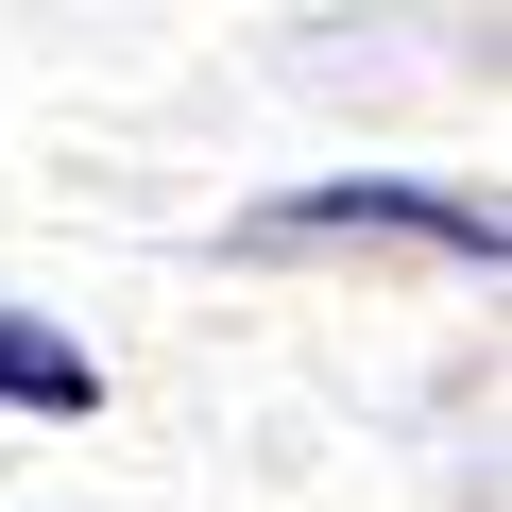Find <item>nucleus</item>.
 Wrapping results in <instances>:
<instances>
[{"mask_svg":"<svg viewBox=\"0 0 512 512\" xmlns=\"http://www.w3.org/2000/svg\"><path fill=\"white\" fill-rule=\"evenodd\" d=\"M256 239H427V256H461V274H495V256H512V222H495L478 188H427V171H325V188H274V205H256Z\"/></svg>","mask_w":512,"mask_h":512,"instance_id":"nucleus-1","label":"nucleus"},{"mask_svg":"<svg viewBox=\"0 0 512 512\" xmlns=\"http://www.w3.org/2000/svg\"><path fill=\"white\" fill-rule=\"evenodd\" d=\"M0 410H35V427H86V410H103V359H86L52 308H18V291H0Z\"/></svg>","mask_w":512,"mask_h":512,"instance_id":"nucleus-2","label":"nucleus"}]
</instances>
